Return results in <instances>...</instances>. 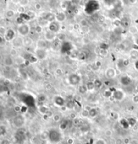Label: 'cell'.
Instances as JSON below:
<instances>
[{
  "mask_svg": "<svg viewBox=\"0 0 138 144\" xmlns=\"http://www.w3.org/2000/svg\"><path fill=\"white\" fill-rule=\"evenodd\" d=\"M33 44V39L30 37H26L25 38H24V46L26 47H31Z\"/></svg>",
  "mask_w": 138,
  "mask_h": 144,
  "instance_id": "cell-16",
  "label": "cell"
},
{
  "mask_svg": "<svg viewBox=\"0 0 138 144\" xmlns=\"http://www.w3.org/2000/svg\"><path fill=\"white\" fill-rule=\"evenodd\" d=\"M123 142L124 144H129V143H130V140H129V138L125 137L124 139H123Z\"/></svg>",
  "mask_w": 138,
  "mask_h": 144,
  "instance_id": "cell-30",
  "label": "cell"
},
{
  "mask_svg": "<svg viewBox=\"0 0 138 144\" xmlns=\"http://www.w3.org/2000/svg\"><path fill=\"white\" fill-rule=\"evenodd\" d=\"M69 82L70 84L72 85H77L79 84V83L80 82L81 78L80 77L76 74H72L69 75Z\"/></svg>",
  "mask_w": 138,
  "mask_h": 144,
  "instance_id": "cell-8",
  "label": "cell"
},
{
  "mask_svg": "<svg viewBox=\"0 0 138 144\" xmlns=\"http://www.w3.org/2000/svg\"><path fill=\"white\" fill-rule=\"evenodd\" d=\"M61 119V116L58 114H55L53 116V120L55 122H59Z\"/></svg>",
  "mask_w": 138,
  "mask_h": 144,
  "instance_id": "cell-24",
  "label": "cell"
},
{
  "mask_svg": "<svg viewBox=\"0 0 138 144\" xmlns=\"http://www.w3.org/2000/svg\"><path fill=\"white\" fill-rule=\"evenodd\" d=\"M5 92V89H4V87L2 85L0 84V94L3 93Z\"/></svg>",
  "mask_w": 138,
  "mask_h": 144,
  "instance_id": "cell-32",
  "label": "cell"
},
{
  "mask_svg": "<svg viewBox=\"0 0 138 144\" xmlns=\"http://www.w3.org/2000/svg\"><path fill=\"white\" fill-rule=\"evenodd\" d=\"M133 101L135 103H138V96H135L133 97Z\"/></svg>",
  "mask_w": 138,
  "mask_h": 144,
  "instance_id": "cell-34",
  "label": "cell"
},
{
  "mask_svg": "<svg viewBox=\"0 0 138 144\" xmlns=\"http://www.w3.org/2000/svg\"><path fill=\"white\" fill-rule=\"evenodd\" d=\"M4 40H5V39H4V37H3V36H1V35H0V44L3 43V42H4Z\"/></svg>",
  "mask_w": 138,
  "mask_h": 144,
  "instance_id": "cell-35",
  "label": "cell"
},
{
  "mask_svg": "<svg viewBox=\"0 0 138 144\" xmlns=\"http://www.w3.org/2000/svg\"></svg>",
  "mask_w": 138,
  "mask_h": 144,
  "instance_id": "cell-39",
  "label": "cell"
},
{
  "mask_svg": "<svg viewBox=\"0 0 138 144\" xmlns=\"http://www.w3.org/2000/svg\"><path fill=\"white\" fill-rule=\"evenodd\" d=\"M6 30H7V29H6V28L4 26H0V35L4 37Z\"/></svg>",
  "mask_w": 138,
  "mask_h": 144,
  "instance_id": "cell-25",
  "label": "cell"
},
{
  "mask_svg": "<svg viewBox=\"0 0 138 144\" xmlns=\"http://www.w3.org/2000/svg\"><path fill=\"white\" fill-rule=\"evenodd\" d=\"M78 90H79V92L80 94H85V93L87 92L88 88L87 87H86V85H80V87H79Z\"/></svg>",
  "mask_w": 138,
  "mask_h": 144,
  "instance_id": "cell-21",
  "label": "cell"
},
{
  "mask_svg": "<svg viewBox=\"0 0 138 144\" xmlns=\"http://www.w3.org/2000/svg\"><path fill=\"white\" fill-rule=\"evenodd\" d=\"M12 47L14 48H18L24 46V38L22 37H16L15 38L11 41Z\"/></svg>",
  "mask_w": 138,
  "mask_h": 144,
  "instance_id": "cell-6",
  "label": "cell"
},
{
  "mask_svg": "<svg viewBox=\"0 0 138 144\" xmlns=\"http://www.w3.org/2000/svg\"><path fill=\"white\" fill-rule=\"evenodd\" d=\"M17 34L22 37H27L30 32V26L27 23L19 24L17 26Z\"/></svg>",
  "mask_w": 138,
  "mask_h": 144,
  "instance_id": "cell-1",
  "label": "cell"
},
{
  "mask_svg": "<svg viewBox=\"0 0 138 144\" xmlns=\"http://www.w3.org/2000/svg\"><path fill=\"white\" fill-rule=\"evenodd\" d=\"M105 135L106 137H111L113 135V132L110 129H106L105 132Z\"/></svg>",
  "mask_w": 138,
  "mask_h": 144,
  "instance_id": "cell-26",
  "label": "cell"
},
{
  "mask_svg": "<svg viewBox=\"0 0 138 144\" xmlns=\"http://www.w3.org/2000/svg\"><path fill=\"white\" fill-rule=\"evenodd\" d=\"M106 77L109 79H112L114 78L116 75V71L113 69V68H109L107 69L105 72Z\"/></svg>",
  "mask_w": 138,
  "mask_h": 144,
  "instance_id": "cell-13",
  "label": "cell"
},
{
  "mask_svg": "<svg viewBox=\"0 0 138 144\" xmlns=\"http://www.w3.org/2000/svg\"><path fill=\"white\" fill-rule=\"evenodd\" d=\"M113 96L115 100L121 101L125 98V93L123 92V91L121 90H116V91L113 93Z\"/></svg>",
  "mask_w": 138,
  "mask_h": 144,
  "instance_id": "cell-12",
  "label": "cell"
},
{
  "mask_svg": "<svg viewBox=\"0 0 138 144\" xmlns=\"http://www.w3.org/2000/svg\"><path fill=\"white\" fill-rule=\"evenodd\" d=\"M67 144H73V139L72 138H69L67 140Z\"/></svg>",
  "mask_w": 138,
  "mask_h": 144,
  "instance_id": "cell-33",
  "label": "cell"
},
{
  "mask_svg": "<svg viewBox=\"0 0 138 144\" xmlns=\"http://www.w3.org/2000/svg\"><path fill=\"white\" fill-rule=\"evenodd\" d=\"M137 118H138V113H137Z\"/></svg>",
  "mask_w": 138,
  "mask_h": 144,
  "instance_id": "cell-38",
  "label": "cell"
},
{
  "mask_svg": "<svg viewBox=\"0 0 138 144\" xmlns=\"http://www.w3.org/2000/svg\"><path fill=\"white\" fill-rule=\"evenodd\" d=\"M95 144H106V141L102 138H98L95 141Z\"/></svg>",
  "mask_w": 138,
  "mask_h": 144,
  "instance_id": "cell-23",
  "label": "cell"
},
{
  "mask_svg": "<svg viewBox=\"0 0 138 144\" xmlns=\"http://www.w3.org/2000/svg\"><path fill=\"white\" fill-rule=\"evenodd\" d=\"M115 144H123V140L121 139H117L115 141Z\"/></svg>",
  "mask_w": 138,
  "mask_h": 144,
  "instance_id": "cell-31",
  "label": "cell"
},
{
  "mask_svg": "<svg viewBox=\"0 0 138 144\" xmlns=\"http://www.w3.org/2000/svg\"><path fill=\"white\" fill-rule=\"evenodd\" d=\"M36 57L38 59H44L47 57V52L45 51V49H40L37 48L35 52Z\"/></svg>",
  "mask_w": 138,
  "mask_h": 144,
  "instance_id": "cell-9",
  "label": "cell"
},
{
  "mask_svg": "<svg viewBox=\"0 0 138 144\" xmlns=\"http://www.w3.org/2000/svg\"><path fill=\"white\" fill-rule=\"evenodd\" d=\"M55 18L57 20V22L61 23L66 20V15L63 12H58V14L55 16Z\"/></svg>",
  "mask_w": 138,
  "mask_h": 144,
  "instance_id": "cell-15",
  "label": "cell"
},
{
  "mask_svg": "<svg viewBox=\"0 0 138 144\" xmlns=\"http://www.w3.org/2000/svg\"><path fill=\"white\" fill-rule=\"evenodd\" d=\"M98 8H99V4H98V1H94V0H91L90 1H88L86 4L85 10L86 11L87 14H92L95 11L98 10Z\"/></svg>",
  "mask_w": 138,
  "mask_h": 144,
  "instance_id": "cell-3",
  "label": "cell"
},
{
  "mask_svg": "<svg viewBox=\"0 0 138 144\" xmlns=\"http://www.w3.org/2000/svg\"><path fill=\"white\" fill-rule=\"evenodd\" d=\"M61 139L60 132L56 129H52L49 131V140L53 144H58Z\"/></svg>",
  "mask_w": 138,
  "mask_h": 144,
  "instance_id": "cell-2",
  "label": "cell"
},
{
  "mask_svg": "<svg viewBox=\"0 0 138 144\" xmlns=\"http://www.w3.org/2000/svg\"><path fill=\"white\" fill-rule=\"evenodd\" d=\"M40 138L42 140H47L49 139V131H44L40 134Z\"/></svg>",
  "mask_w": 138,
  "mask_h": 144,
  "instance_id": "cell-18",
  "label": "cell"
},
{
  "mask_svg": "<svg viewBox=\"0 0 138 144\" xmlns=\"http://www.w3.org/2000/svg\"><path fill=\"white\" fill-rule=\"evenodd\" d=\"M57 38V33H55L49 29L44 32V38L48 42H53L55 40H56Z\"/></svg>",
  "mask_w": 138,
  "mask_h": 144,
  "instance_id": "cell-7",
  "label": "cell"
},
{
  "mask_svg": "<svg viewBox=\"0 0 138 144\" xmlns=\"http://www.w3.org/2000/svg\"><path fill=\"white\" fill-rule=\"evenodd\" d=\"M136 43H137V44H138V39H137V41H136Z\"/></svg>",
  "mask_w": 138,
  "mask_h": 144,
  "instance_id": "cell-37",
  "label": "cell"
},
{
  "mask_svg": "<svg viewBox=\"0 0 138 144\" xmlns=\"http://www.w3.org/2000/svg\"><path fill=\"white\" fill-rule=\"evenodd\" d=\"M115 0H105V2L107 5H111V4H113L115 2Z\"/></svg>",
  "mask_w": 138,
  "mask_h": 144,
  "instance_id": "cell-29",
  "label": "cell"
},
{
  "mask_svg": "<svg viewBox=\"0 0 138 144\" xmlns=\"http://www.w3.org/2000/svg\"><path fill=\"white\" fill-rule=\"evenodd\" d=\"M39 111L43 114H47L49 108L45 106H41L39 107Z\"/></svg>",
  "mask_w": 138,
  "mask_h": 144,
  "instance_id": "cell-22",
  "label": "cell"
},
{
  "mask_svg": "<svg viewBox=\"0 0 138 144\" xmlns=\"http://www.w3.org/2000/svg\"><path fill=\"white\" fill-rule=\"evenodd\" d=\"M55 102L57 104L58 106H63V104H64V100L60 96H58L55 98Z\"/></svg>",
  "mask_w": 138,
  "mask_h": 144,
  "instance_id": "cell-20",
  "label": "cell"
},
{
  "mask_svg": "<svg viewBox=\"0 0 138 144\" xmlns=\"http://www.w3.org/2000/svg\"><path fill=\"white\" fill-rule=\"evenodd\" d=\"M80 26L82 27H85L88 25V22L86 20H82L80 22Z\"/></svg>",
  "mask_w": 138,
  "mask_h": 144,
  "instance_id": "cell-28",
  "label": "cell"
},
{
  "mask_svg": "<svg viewBox=\"0 0 138 144\" xmlns=\"http://www.w3.org/2000/svg\"><path fill=\"white\" fill-rule=\"evenodd\" d=\"M16 36V32L13 29L10 28V29H7L6 33L4 34V38L5 41H8V42H11L15 38Z\"/></svg>",
  "mask_w": 138,
  "mask_h": 144,
  "instance_id": "cell-5",
  "label": "cell"
},
{
  "mask_svg": "<svg viewBox=\"0 0 138 144\" xmlns=\"http://www.w3.org/2000/svg\"><path fill=\"white\" fill-rule=\"evenodd\" d=\"M47 47V41L44 39H39L36 42V48L44 49Z\"/></svg>",
  "mask_w": 138,
  "mask_h": 144,
  "instance_id": "cell-14",
  "label": "cell"
},
{
  "mask_svg": "<svg viewBox=\"0 0 138 144\" xmlns=\"http://www.w3.org/2000/svg\"><path fill=\"white\" fill-rule=\"evenodd\" d=\"M98 115V112L96 111V108H92L90 111H89V116L92 117V118H94Z\"/></svg>",
  "mask_w": 138,
  "mask_h": 144,
  "instance_id": "cell-17",
  "label": "cell"
},
{
  "mask_svg": "<svg viewBox=\"0 0 138 144\" xmlns=\"http://www.w3.org/2000/svg\"><path fill=\"white\" fill-rule=\"evenodd\" d=\"M15 11L12 10H8L6 12V16L7 18H11L14 16Z\"/></svg>",
  "mask_w": 138,
  "mask_h": 144,
  "instance_id": "cell-19",
  "label": "cell"
},
{
  "mask_svg": "<svg viewBox=\"0 0 138 144\" xmlns=\"http://www.w3.org/2000/svg\"><path fill=\"white\" fill-rule=\"evenodd\" d=\"M3 63H4V65L6 67H11L14 63V60L13 59V57H11L10 55L6 56L3 59Z\"/></svg>",
  "mask_w": 138,
  "mask_h": 144,
  "instance_id": "cell-10",
  "label": "cell"
},
{
  "mask_svg": "<svg viewBox=\"0 0 138 144\" xmlns=\"http://www.w3.org/2000/svg\"><path fill=\"white\" fill-rule=\"evenodd\" d=\"M48 26H49V30L55 33H57L59 30V28H60L59 23L58 22H51Z\"/></svg>",
  "mask_w": 138,
  "mask_h": 144,
  "instance_id": "cell-11",
  "label": "cell"
},
{
  "mask_svg": "<svg viewBox=\"0 0 138 144\" xmlns=\"http://www.w3.org/2000/svg\"><path fill=\"white\" fill-rule=\"evenodd\" d=\"M25 119L24 117L21 115H16L13 119V124L17 128H20L24 125Z\"/></svg>",
  "mask_w": 138,
  "mask_h": 144,
  "instance_id": "cell-4",
  "label": "cell"
},
{
  "mask_svg": "<svg viewBox=\"0 0 138 144\" xmlns=\"http://www.w3.org/2000/svg\"><path fill=\"white\" fill-rule=\"evenodd\" d=\"M6 128L3 126H0V136L4 135V134L6 133Z\"/></svg>",
  "mask_w": 138,
  "mask_h": 144,
  "instance_id": "cell-27",
  "label": "cell"
},
{
  "mask_svg": "<svg viewBox=\"0 0 138 144\" xmlns=\"http://www.w3.org/2000/svg\"><path fill=\"white\" fill-rule=\"evenodd\" d=\"M136 125H137V129H138V122L137 123V124H136Z\"/></svg>",
  "mask_w": 138,
  "mask_h": 144,
  "instance_id": "cell-36",
  "label": "cell"
}]
</instances>
